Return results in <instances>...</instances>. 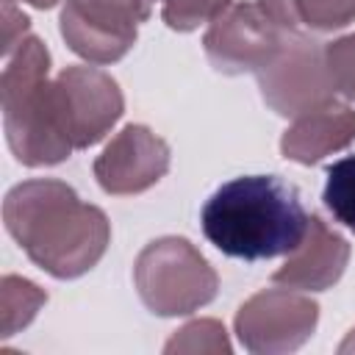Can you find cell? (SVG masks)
I'll return each mask as SVG.
<instances>
[{"label":"cell","instance_id":"cell-6","mask_svg":"<svg viewBox=\"0 0 355 355\" xmlns=\"http://www.w3.org/2000/svg\"><path fill=\"white\" fill-rule=\"evenodd\" d=\"M136 280H139V291H141L144 302L155 313H164V316L172 313V291H175L172 286L175 283L194 291L202 302H208L214 297V286H216L205 261L183 239L153 241L139 258Z\"/></svg>","mask_w":355,"mask_h":355},{"label":"cell","instance_id":"cell-3","mask_svg":"<svg viewBox=\"0 0 355 355\" xmlns=\"http://www.w3.org/2000/svg\"><path fill=\"white\" fill-rule=\"evenodd\" d=\"M50 55L39 39H25L3 69L6 139L28 166L58 164L75 150L64 133L55 83H47Z\"/></svg>","mask_w":355,"mask_h":355},{"label":"cell","instance_id":"cell-7","mask_svg":"<svg viewBox=\"0 0 355 355\" xmlns=\"http://www.w3.org/2000/svg\"><path fill=\"white\" fill-rule=\"evenodd\" d=\"M61 33L75 53L94 61H114L136 39V17L103 0H69L61 14Z\"/></svg>","mask_w":355,"mask_h":355},{"label":"cell","instance_id":"cell-13","mask_svg":"<svg viewBox=\"0 0 355 355\" xmlns=\"http://www.w3.org/2000/svg\"><path fill=\"white\" fill-rule=\"evenodd\" d=\"M327 64H330L333 83L355 97V36L330 44L327 47Z\"/></svg>","mask_w":355,"mask_h":355},{"label":"cell","instance_id":"cell-12","mask_svg":"<svg viewBox=\"0 0 355 355\" xmlns=\"http://www.w3.org/2000/svg\"><path fill=\"white\" fill-rule=\"evenodd\" d=\"M227 0H164V19L169 28L191 31L208 17H216Z\"/></svg>","mask_w":355,"mask_h":355},{"label":"cell","instance_id":"cell-1","mask_svg":"<svg viewBox=\"0 0 355 355\" xmlns=\"http://www.w3.org/2000/svg\"><path fill=\"white\" fill-rule=\"evenodd\" d=\"M311 216L294 183L277 175H241L205 200L200 225L219 252L263 261L297 252L311 230Z\"/></svg>","mask_w":355,"mask_h":355},{"label":"cell","instance_id":"cell-11","mask_svg":"<svg viewBox=\"0 0 355 355\" xmlns=\"http://www.w3.org/2000/svg\"><path fill=\"white\" fill-rule=\"evenodd\" d=\"M322 200L336 222L355 230V155H344L327 166Z\"/></svg>","mask_w":355,"mask_h":355},{"label":"cell","instance_id":"cell-10","mask_svg":"<svg viewBox=\"0 0 355 355\" xmlns=\"http://www.w3.org/2000/svg\"><path fill=\"white\" fill-rule=\"evenodd\" d=\"M347 263V241L336 233H330L319 216H311V230L297 250V258H291L283 269L275 272V283H291V286H311L324 288L330 286Z\"/></svg>","mask_w":355,"mask_h":355},{"label":"cell","instance_id":"cell-2","mask_svg":"<svg viewBox=\"0 0 355 355\" xmlns=\"http://www.w3.org/2000/svg\"><path fill=\"white\" fill-rule=\"evenodd\" d=\"M6 227L55 277H75L92 269L108 241L105 216L83 205L58 180H31L11 189L6 197Z\"/></svg>","mask_w":355,"mask_h":355},{"label":"cell","instance_id":"cell-5","mask_svg":"<svg viewBox=\"0 0 355 355\" xmlns=\"http://www.w3.org/2000/svg\"><path fill=\"white\" fill-rule=\"evenodd\" d=\"M61 122L72 147L94 144L122 114V97L116 83L97 69L72 67L55 80Z\"/></svg>","mask_w":355,"mask_h":355},{"label":"cell","instance_id":"cell-8","mask_svg":"<svg viewBox=\"0 0 355 355\" xmlns=\"http://www.w3.org/2000/svg\"><path fill=\"white\" fill-rule=\"evenodd\" d=\"M166 169V144L150 130L130 125L97 158L94 172L105 191H139L155 183Z\"/></svg>","mask_w":355,"mask_h":355},{"label":"cell","instance_id":"cell-9","mask_svg":"<svg viewBox=\"0 0 355 355\" xmlns=\"http://www.w3.org/2000/svg\"><path fill=\"white\" fill-rule=\"evenodd\" d=\"M355 139V114L347 105L338 103H322L311 108V114L297 122L283 136V153L286 158H294L300 164H313L324 153L344 147Z\"/></svg>","mask_w":355,"mask_h":355},{"label":"cell","instance_id":"cell-14","mask_svg":"<svg viewBox=\"0 0 355 355\" xmlns=\"http://www.w3.org/2000/svg\"><path fill=\"white\" fill-rule=\"evenodd\" d=\"M25 3H31V6H36V8H47V6H53L55 0H25Z\"/></svg>","mask_w":355,"mask_h":355},{"label":"cell","instance_id":"cell-4","mask_svg":"<svg viewBox=\"0 0 355 355\" xmlns=\"http://www.w3.org/2000/svg\"><path fill=\"white\" fill-rule=\"evenodd\" d=\"M286 36L277 31V22L255 6H236L227 17H219L205 36V50L219 72H244L272 64L280 53Z\"/></svg>","mask_w":355,"mask_h":355}]
</instances>
